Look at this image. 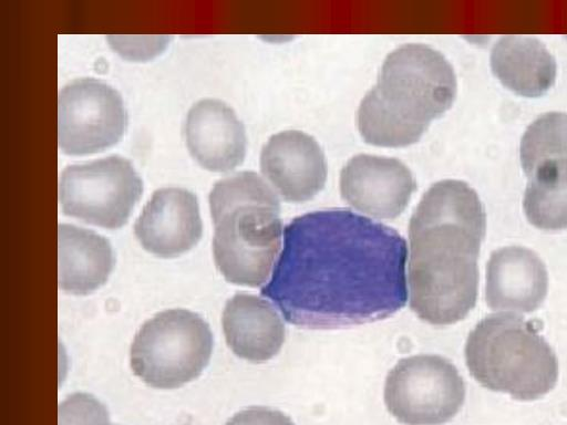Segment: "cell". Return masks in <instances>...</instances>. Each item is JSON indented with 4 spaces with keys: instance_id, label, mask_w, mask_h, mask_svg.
Returning <instances> with one entry per match:
<instances>
[{
    "instance_id": "obj_1",
    "label": "cell",
    "mask_w": 567,
    "mask_h": 425,
    "mask_svg": "<svg viewBox=\"0 0 567 425\" xmlns=\"http://www.w3.org/2000/svg\"><path fill=\"white\" fill-rule=\"evenodd\" d=\"M406 253L401 235L381 222L348 209L311 211L285 227L261 294L307 329L373 322L406 302Z\"/></svg>"
},
{
    "instance_id": "obj_2",
    "label": "cell",
    "mask_w": 567,
    "mask_h": 425,
    "mask_svg": "<svg viewBox=\"0 0 567 425\" xmlns=\"http://www.w3.org/2000/svg\"><path fill=\"white\" fill-rule=\"evenodd\" d=\"M486 215L466 183L445 179L422 197L409 224L410 307L423 321L449 325L475 307Z\"/></svg>"
},
{
    "instance_id": "obj_3",
    "label": "cell",
    "mask_w": 567,
    "mask_h": 425,
    "mask_svg": "<svg viewBox=\"0 0 567 425\" xmlns=\"http://www.w3.org/2000/svg\"><path fill=\"white\" fill-rule=\"evenodd\" d=\"M455 95L456 76L443 54L425 44L399 46L361 101L358 128L372 145H411L451 107Z\"/></svg>"
},
{
    "instance_id": "obj_4",
    "label": "cell",
    "mask_w": 567,
    "mask_h": 425,
    "mask_svg": "<svg viewBox=\"0 0 567 425\" xmlns=\"http://www.w3.org/2000/svg\"><path fill=\"white\" fill-rule=\"evenodd\" d=\"M217 269L235 284L259 287L278 255L282 221L279 199L255 172L218 180L209 193Z\"/></svg>"
},
{
    "instance_id": "obj_5",
    "label": "cell",
    "mask_w": 567,
    "mask_h": 425,
    "mask_svg": "<svg viewBox=\"0 0 567 425\" xmlns=\"http://www.w3.org/2000/svg\"><path fill=\"white\" fill-rule=\"evenodd\" d=\"M465 361L484 387L518 401H535L558 380V361L533 325L512 313H493L470 332Z\"/></svg>"
},
{
    "instance_id": "obj_6",
    "label": "cell",
    "mask_w": 567,
    "mask_h": 425,
    "mask_svg": "<svg viewBox=\"0 0 567 425\" xmlns=\"http://www.w3.org/2000/svg\"><path fill=\"white\" fill-rule=\"evenodd\" d=\"M208 323L185 309H168L147 320L131 346V367L148 386L171 390L193 381L213 352Z\"/></svg>"
},
{
    "instance_id": "obj_7",
    "label": "cell",
    "mask_w": 567,
    "mask_h": 425,
    "mask_svg": "<svg viewBox=\"0 0 567 425\" xmlns=\"http://www.w3.org/2000/svg\"><path fill=\"white\" fill-rule=\"evenodd\" d=\"M142 193L141 177L131 162L118 155L68 165L59 179L64 215L107 229L126 224Z\"/></svg>"
},
{
    "instance_id": "obj_8",
    "label": "cell",
    "mask_w": 567,
    "mask_h": 425,
    "mask_svg": "<svg viewBox=\"0 0 567 425\" xmlns=\"http://www.w3.org/2000/svg\"><path fill=\"white\" fill-rule=\"evenodd\" d=\"M465 400V384L454 364L440 355L400 360L384 386L388 411L406 425H440L451 421Z\"/></svg>"
},
{
    "instance_id": "obj_9",
    "label": "cell",
    "mask_w": 567,
    "mask_h": 425,
    "mask_svg": "<svg viewBox=\"0 0 567 425\" xmlns=\"http://www.w3.org/2000/svg\"><path fill=\"white\" fill-rule=\"evenodd\" d=\"M126 112L118 92L94 77L69 82L59 92L58 141L66 155H86L122 137Z\"/></svg>"
},
{
    "instance_id": "obj_10",
    "label": "cell",
    "mask_w": 567,
    "mask_h": 425,
    "mask_svg": "<svg viewBox=\"0 0 567 425\" xmlns=\"http://www.w3.org/2000/svg\"><path fill=\"white\" fill-rule=\"evenodd\" d=\"M415 188L408 166L392 157L360 154L340 174L342 198L357 210L379 219L401 215Z\"/></svg>"
},
{
    "instance_id": "obj_11",
    "label": "cell",
    "mask_w": 567,
    "mask_h": 425,
    "mask_svg": "<svg viewBox=\"0 0 567 425\" xmlns=\"http://www.w3.org/2000/svg\"><path fill=\"white\" fill-rule=\"evenodd\" d=\"M142 247L159 258H175L200 240L203 224L196 196L181 187L155 190L135 221Z\"/></svg>"
},
{
    "instance_id": "obj_12",
    "label": "cell",
    "mask_w": 567,
    "mask_h": 425,
    "mask_svg": "<svg viewBox=\"0 0 567 425\" xmlns=\"http://www.w3.org/2000/svg\"><path fill=\"white\" fill-rule=\"evenodd\" d=\"M260 168L287 201L313 198L327 179V162L321 147L313 137L300 131L272 135L261 149Z\"/></svg>"
},
{
    "instance_id": "obj_13",
    "label": "cell",
    "mask_w": 567,
    "mask_h": 425,
    "mask_svg": "<svg viewBox=\"0 0 567 425\" xmlns=\"http://www.w3.org/2000/svg\"><path fill=\"white\" fill-rule=\"evenodd\" d=\"M548 274L533 250L509 246L494 250L486 265L485 300L493 310L528 313L547 296Z\"/></svg>"
},
{
    "instance_id": "obj_14",
    "label": "cell",
    "mask_w": 567,
    "mask_h": 425,
    "mask_svg": "<svg viewBox=\"0 0 567 425\" xmlns=\"http://www.w3.org/2000/svg\"><path fill=\"white\" fill-rule=\"evenodd\" d=\"M184 133L190 155L208 170L228 172L245 158V127L234 110L220 100L195 103L187 113Z\"/></svg>"
},
{
    "instance_id": "obj_15",
    "label": "cell",
    "mask_w": 567,
    "mask_h": 425,
    "mask_svg": "<svg viewBox=\"0 0 567 425\" xmlns=\"http://www.w3.org/2000/svg\"><path fill=\"white\" fill-rule=\"evenodd\" d=\"M223 331L229 349L250 362H264L281 349L286 330L274 307L266 300L238 292L225 304Z\"/></svg>"
},
{
    "instance_id": "obj_16",
    "label": "cell",
    "mask_w": 567,
    "mask_h": 425,
    "mask_svg": "<svg viewBox=\"0 0 567 425\" xmlns=\"http://www.w3.org/2000/svg\"><path fill=\"white\" fill-rule=\"evenodd\" d=\"M58 283L68 293L85 296L103 286L115 263L103 236L70 224L58 227Z\"/></svg>"
},
{
    "instance_id": "obj_17",
    "label": "cell",
    "mask_w": 567,
    "mask_h": 425,
    "mask_svg": "<svg viewBox=\"0 0 567 425\" xmlns=\"http://www.w3.org/2000/svg\"><path fill=\"white\" fill-rule=\"evenodd\" d=\"M491 68L503 85L526 97L545 94L554 85L557 71L546 45L524 35L499 38L492 48Z\"/></svg>"
},
{
    "instance_id": "obj_18",
    "label": "cell",
    "mask_w": 567,
    "mask_h": 425,
    "mask_svg": "<svg viewBox=\"0 0 567 425\" xmlns=\"http://www.w3.org/2000/svg\"><path fill=\"white\" fill-rule=\"evenodd\" d=\"M523 206L527 220L536 228H567V158L547 160L534 169Z\"/></svg>"
},
{
    "instance_id": "obj_19",
    "label": "cell",
    "mask_w": 567,
    "mask_h": 425,
    "mask_svg": "<svg viewBox=\"0 0 567 425\" xmlns=\"http://www.w3.org/2000/svg\"><path fill=\"white\" fill-rule=\"evenodd\" d=\"M519 156L527 176L547 160L567 158V114L548 112L538 116L522 137Z\"/></svg>"
},
{
    "instance_id": "obj_20",
    "label": "cell",
    "mask_w": 567,
    "mask_h": 425,
    "mask_svg": "<svg viewBox=\"0 0 567 425\" xmlns=\"http://www.w3.org/2000/svg\"><path fill=\"white\" fill-rule=\"evenodd\" d=\"M58 425H113L106 407L87 393L69 395L58 410Z\"/></svg>"
},
{
    "instance_id": "obj_21",
    "label": "cell",
    "mask_w": 567,
    "mask_h": 425,
    "mask_svg": "<svg viewBox=\"0 0 567 425\" xmlns=\"http://www.w3.org/2000/svg\"><path fill=\"white\" fill-rule=\"evenodd\" d=\"M111 46L125 59L146 60L153 58L161 52L169 38L152 37V38H130V37H109Z\"/></svg>"
},
{
    "instance_id": "obj_22",
    "label": "cell",
    "mask_w": 567,
    "mask_h": 425,
    "mask_svg": "<svg viewBox=\"0 0 567 425\" xmlns=\"http://www.w3.org/2000/svg\"><path fill=\"white\" fill-rule=\"evenodd\" d=\"M225 425H295L282 412L260 406L239 411Z\"/></svg>"
}]
</instances>
